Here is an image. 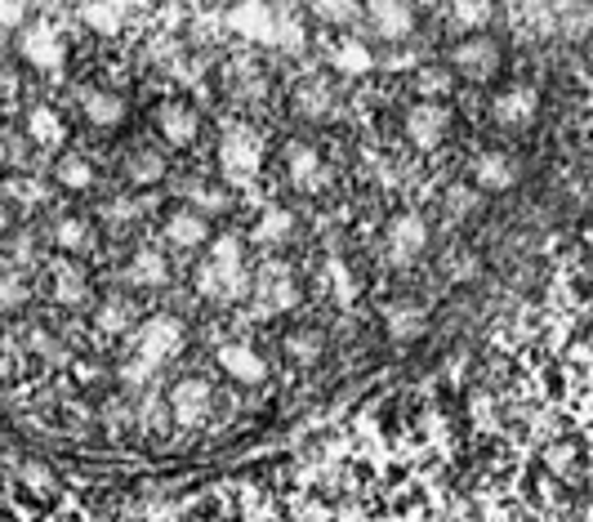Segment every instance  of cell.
Returning <instances> with one entry per match:
<instances>
[{
  "label": "cell",
  "instance_id": "8d00e7d4",
  "mask_svg": "<svg viewBox=\"0 0 593 522\" xmlns=\"http://www.w3.org/2000/svg\"><path fill=\"white\" fill-rule=\"evenodd\" d=\"M273 45H281V50H300V45H304V27H300V19H286V14H277Z\"/></svg>",
  "mask_w": 593,
  "mask_h": 522
},
{
  "label": "cell",
  "instance_id": "7bdbcfd3",
  "mask_svg": "<svg viewBox=\"0 0 593 522\" xmlns=\"http://www.w3.org/2000/svg\"><path fill=\"white\" fill-rule=\"evenodd\" d=\"M451 197H456V202H451V210H456V215H464V210H469V206L477 202V197L469 193V187H456V193H451Z\"/></svg>",
  "mask_w": 593,
  "mask_h": 522
},
{
  "label": "cell",
  "instance_id": "d4e9b609",
  "mask_svg": "<svg viewBox=\"0 0 593 522\" xmlns=\"http://www.w3.org/2000/svg\"><path fill=\"white\" fill-rule=\"evenodd\" d=\"M290 232H294V215H290L286 206H268V210L259 215V223H255V242L277 246V242H286Z\"/></svg>",
  "mask_w": 593,
  "mask_h": 522
},
{
  "label": "cell",
  "instance_id": "e0dca14e",
  "mask_svg": "<svg viewBox=\"0 0 593 522\" xmlns=\"http://www.w3.org/2000/svg\"><path fill=\"white\" fill-rule=\"evenodd\" d=\"M294 300H300V291H294L286 264H273V272L259 287V313H286V308H294Z\"/></svg>",
  "mask_w": 593,
  "mask_h": 522
},
{
  "label": "cell",
  "instance_id": "4fadbf2b",
  "mask_svg": "<svg viewBox=\"0 0 593 522\" xmlns=\"http://www.w3.org/2000/svg\"><path fill=\"white\" fill-rule=\"evenodd\" d=\"M219 366H223V375L237 379V385H259V379L268 375L264 357H259L251 344H223V349H219Z\"/></svg>",
  "mask_w": 593,
  "mask_h": 522
},
{
  "label": "cell",
  "instance_id": "1f68e13d",
  "mask_svg": "<svg viewBox=\"0 0 593 522\" xmlns=\"http://www.w3.org/2000/svg\"><path fill=\"white\" fill-rule=\"evenodd\" d=\"M326 277H330V291H335L339 304H353V300H358V277H353V268L343 264V259H330V264H326Z\"/></svg>",
  "mask_w": 593,
  "mask_h": 522
},
{
  "label": "cell",
  "instance_id": "ee69618b",
  "mask_svg": "<svg viewBox=\"0 0 593 522\" xmlns=\"http://www.w3.org/2000/svg\"><path fill=\"white\" fill-rule=\"evenodd\" d=\"M10 228V206H5V193H0V232Z\"/></svg>",
  "mask_w": 593,
  "mask_h": 522
},
{
  "label": "cell",
  "instance_id": "52a82bcc",
  "mask_svg": "<svg viewBox=\"0 0 593 522\" xmlns=\"http://www.w3.org/2000/svg\"><path fill=\"white\" fill-rule=\"evenodd\" d=\"M447 125H451V112L441 104H415L407 112V138L415 148H437L441 134H447Z\"/></svg>",
  "mask_w": 593,
  "mask_h": 522
},
{
  "label": "cell",
  "instance_id": "5bb4252c",
  "mask_svg": "<svg viewBox=\"0 0 593 522\" xmlns=\"http://www.w3.org/2000/svg\"><path fill=\"white\" fill-rule=\"evenodd\" d=\"M513 179H518V170H513V161L505 153H482L473 161V183L482 187V193H509Z\"/></svg>",
  "mask_w": 593,
  "mask_h": 522
},
{
  "label": "cell",
  "instance_id": "5b68a950",
  "mask_svg": "<svg viewBox=\"0 0 593 522\" xmlns=\"http://www.w3.org/2000/svg\"><path fill=\"white\" fill-rule=\"evenodd\" d=\"M424 246H428V223L420 215H398L388 223V259L398 268L415 264V255H424Z\"/></svg>",
  "mask_w": 593,
  "mask_h": 522
},
{
  "label": "cell",
  "instance_id": "e575fe53",
  "mask_svg": "<svg viewBox=\"0 0 593 522\" xmlns=\"http://www.w3.org/2000/svg\"><path fill=\"white\" fill-rule=\"evenodd\" d=\"M286 353L300 362H313L322 353V330H294V336H286Z\"/></svg>",
  "mask_w": 593,
  "mask_h": 522
},
{
  "label": "cell",
  "instance_id": "b9f144b4",
  "mask_svg": "<svg viewBox=\"0 0 593 522\" xmlns=\"http://www.w3.org/2000/svg\"><path fill=\"white\" fill-rule=\"evenodd\" d=\"M134 215H138L134 202H112V206H108V219H117V223H121V219H134Z\"/></svg>",
  "mask_w": 593,
  "mask_h": 522
},
{
  "label": "cell",
  "instance_id": "cb8c5ba5",
  "mask_svg": "<svg viewBox=\"0 0 593 522\" xmlns=\"http://www.w3.org/2000/svg\"><path fill=\"white\" fill-rule=\"evenodd\" d=\"M384 321H388V336L392 340H415L420 330H424V313L415 308V304H388V313H384Z\"/></svg>",
  "mask_w": 593,
  "mask_h": 522
},
{
  "label": "cell",
  "instance_id": "60d3db41",
  "mask_svg": "<svg viewBox=\"0 0 593 522\" xmlns=\"http://www.w3.org/2000/svg\"><path fill=\"white\" fill-rule=\"evenodd\" d=\"M589 23H593V19H589V10H576V14H571V19H567V23H562V32H567V36H576V40H580V36H584V32H589Z\"/></svg>",
  "mask_w": 593,
  "mask_h": 522
},
{
  "label": "cell",
  "instance_id": "7402d4cb",
  "mask_svg": "<svg viewBox=\"0 0 593 522\" xmlns=\"http://www.w3.org/2000/svg\"><path fill=\"white\" fill-rule=\"evenodd\" d=\"M27 134L36 138V144L55 148V144H63V134H68V130H63V117H59L55 108H45V104H40V108H32V112H27Z\"/></svg>",
  "mask_w": 593,
  "mask_h": 522
},
{
  "label": "cell",
  "instance_id": "d6a6232c",
  "mask_svg": "<svg viewBox=\"0 0 593 522\" xmlns=\"http://www.w3.org/2000/svg\"><path fill=\"white\" fill-rule=\"evenodd\" d=\"M59 183L72 187V193H85V187H94V166L85 157H63L59 161Z\"/></svg>",
  "mask_w": 593,
  "mask_h": 522
},
{
  "label": "cell",
  "instance_id": "7a4b0ae2",
  "mask_svg": "<svg viewBox=\"0 0 593 522\" xmlns=\"http://www.w3.org/2000/svg\"><path fill=\"white\" fill-rule=\"evenodd\" d=\"M451 68L469 81H486L500 72V45L491 36H464L451 45Z\"/></svg>",
  "mask_w": 593,
  "mask_h": 522
},
{
  "label": "cell",
  "instance_id": "7c38bea8",
  "mask_svg": "<svg viewBox=\"0 0 593 522\" xmlns=\"http://www.w3.org/2000/svg\"><path fill=\"white\" fill-rule=\"evenodd\" d=\"M157 130H161V138L170 148H187L196 138V130H202V121H196V112L183 108V104H161L157 108Z\"/></svg>",
  "mask_w": 593,
  "mask_h": 522
},
{
  "label": "cell",
  "instance_id": "f1b7e54d",
  "mask_svg": "<svg viewBox=\"0 0 593 522\" xmlns=\"http://www.w3.org/2000/svg\"><path fill=\"white\" fill-rule=\"evenodd\" d=\"M55 246H59V251H85V246H89V223L76 219V215L59 219V223H55Z\"/></svg>",
  "mask_w": 593,
  "mask_h": 522
},
{
  "label": "cell",
  "instance_id": "836d02e7",
  "mask_svg": "<svg viewBox=\"0 0 593 522\" xmlns=\"http://www.w3.org/2000/svg\"><path fill=\"white\" fill-rule=\"evenodd\" d=\"M94 326L104 330V336H125V330H130V308L121 300H108L104 308L94 313Z\"/></svg>",
  "mask_w": 593,
  "mask_h": 522
},
{
  "label": "cell",
  "instance_id": "d590c367",
  "mask_svg": "<svg viewBox=\"0 0 593 522\" xmlns=\"http://www.w3.org/2000/svg\"><path fill=\"white\" fill-rule=\"evenodd\" d=\"M23 304H27L23 272H0V308H23Z\"/></svg>",
  "mask_w": 593,
  "mask_h": 522
},
{
  "label": "cell",
  "instance_id": "4316f807",
  "mask_svg": "<svg viewBox=\"0 0 593 522\" xmlns=\"http://www.w3.org/2000/svg\"><path fill=\"white\" fill-rule=\"evenodd\" d=\"M55 300L68 308H76L85 300V277L72 264H55Z\"/></svg>",
  "mask_w": 593,
  "mask_h": 522
},
{
  "label": "cell",
  "instance_id": "ab89813d",
  "mask_svg": "<svg viewBox=\"0 0 593 522\" xmlns=\"http://www.w3.org/2000/svg\"><path fill=\"white\" fill-rule=\"evenodd\" d=\"M27 19V5H19V0H0V27H23Z\"/></svg>",
  "mask_w": 593,
  "mask_h": 522
},
{
  "label": "cell",
  "instance_id": "603a6c76",
  "mask_svg": "<svg viewBox=\"0 0 593 522\" xmlns=\"http://www.w3.org/2000/svg\"><path fill=\"white\" fill-rule=\"evenodd\" d=\"M125 179H130V183H138V187L161 183V179H166V157H161V153H153V148L134 153V157L125 161Z\"/></svg>",
  "mask_w": 593,
  "mask_h": 522
},
{
  "label": "cell",
  "instance_id": "8992f818",
  "mask_svg": "<svg viewBox=\"0 0 593 522\" xmlns=\"http://www.w3.org/2000/svg\"><path fill=\"white\" fill-rule=\"evenodd\" d=\"M366 23L375 27L379 40H407L415 32V5H407V0H375V5H366Z\"/></svg>",
  "mask_w": 593,
  "mask_h": 522
},
{
  "label": "cell",
  "instance_id": "74e56055",
  "mask_svg": "<svg viewBox=\"0 0 593 522\" xmlns=\"http://www.w3.org/2000/svg\"><path fill=\"white\" fill-rule=\"evenodd\" d=\"M5 193H10L19 206H40V202H45V187H40V183H32V179H14V183L5 187Z\"/></svg>",
  "mask_w": 593,
  "mask_h": 522
},
{
  "label": "cell",
  "instance_id": "f35d334b",
  "mask_svg": "<svg viewBox=\"0 0 593 522\" xmlns=\"http://www.w3.org/2000/svg\"><path fill=\"white\" fill-rule=\"evenodd\" d=\"M322 19H330V23H349L353 14H358V5H339V0H322V5H313Z\"/></svg>",
  "mask_w": 593,
  "mask_h": 522
},
{
  "label": "cell",
  "instance_id": "6da1fadb",
  "mask_svg": "<svg viewBox=\"0 0 593 522\" xmlns=\"http://www.w3.org/2000/svg\"><path fill=\"white\" fill-rule=\"evenodd\" d=\"M183 344H187V330H183L179 317H166V313L147 317L134 330V366H125V379H134V385H138V379H147V371L174 362L183 353Z\"/></svg>",
  "mask_w": 593,
  "mask_h": 522
},
{
  "label": "cell",
  "instance_id": "bcb514c9",
  "mask_svg": "<svg viewBox=\"0 0 593 522\" xmlns=\"http://www.w3.org/2000/svg\"><path fill=\"white\" fill-rule=\"evenodd\" d=\"M0 385H5V362H0Z\"/></svg>",
  "mask_w": 593,
  "mask_h": 522
},
{
  "label": "cell",
  "instance_id": "2e32d148",
  "mask_svg": "<svg viewBox=\"0 0 593 522\" xmlns=\"http://www.w3.org/2000/svg\"><path fill=\"white\" fill-rule=\"evenodd\" d=\"M166 242L179 246V251H196V246L210 242V223L202 215H192V210H174L166 219Z\"/></svg>",
  "mask_w": 593,
  "mask_h": 522
},
{
  "label": "cell",
  "instance_id": "484cf974",
  "mask_svg": "<svg viewBox=\"0 0 593 522\" xmlns=\"http://www.w3.org/2000/svg\"><path fill=\"white\" fill-rule=\"evenodd\" d=\"M81 19L98 36H117L125 27V5H108V0H98V5H81Z\"/></svg>",
  "mask_w": 593,
  "mask_h": 522
},
{
  "label": "cell",
  "instance_id": "8fae6325",
  "mask_svg": "<svg viewBox=\"0 0 593 522\" xmlns=\"http://www.w3.org/2000/svg\"><path fill=\"white\" fill-rule=\"evenodd\" d=\"M491 112H496L500 125H531L535 112H540V89L535 85H513V89L500 94Z\"/></svg>",
  "mask_w": 593,
  "mask_h": 522
},
{
  "label": "cell",
  "instance_id": "83f0119b",
  "mask_svg": "<svg viewBox=\"0 0 593 522\" xmlns=\"http://www.w3.org/2000/svg\"><path fill=\"white\" fill-rule=\"evenodd\" d=\"M187 202H192V215H202V219L228 210V193H223V187H210V183H192Z\"/></svg>",
  "mask_w": 593,
  "mask_h": 522
},
{
  "label": "cell",
  "instance_id": "277c9868",
  "mask_svg": "<svg viewBox=\"0 0 593 522\" xmlns=\"http://www.w3.org/2000/svg\"><path fill=\"white\" fill-rule=\"evenodd\" d=\"M23 59L40 72H59L63 68V36L49 19H36L23 27Z\"/></svg>",
  "mask_w": 593,
  "mask_h": 522
},
{
  "label": "cell",
  "instance_id": "44dd1931",
  "mask_svg": "<svg viewBox=\"0 0 593 522\" xmlns=\"http://www.w3.org/2000/svg\"><path fill=\"white\" fill-rule=\"evenodd\" d=\"M330 104H335V89L322 76H313L294 89V108H300V117H308V121H322L330 112Z\"/></svg>",
  "mask_w": 593,
  "mask_h": 522
},
{
  "label": "cell",
  "instance_id": "d6986e66",
  "mask_svg": "<svg viewBox=\"0 0 593 522\" xmlns=\"http://www.w3.org/2000/svg\"><path fill=\"white\" fill-rule=\"evenodd\" d=\"M125 277H130V287L157 291V287H166V281H170V264H166V255H161V251H138V255L130 259Z\"/></svg>",
  "mask_w": 593,
  "mask_h": 522
},
{
  "label": "cell",
  "instance_id": "9a60e30c",
  "mask_svg": "<svg viewBox=\"0 0 593 522\" xmlns=\"http://www.w3.org/2000/svg\"><path fill=\"white\" fill-rule=\"evenodd\" d=\"M81 112L98 130H117L125 121V99H121V94H112V89H89L81 99Z\"/></svg>",
  "mask_w": 593,
  "mask_h": 522
},
{
  "label": "cell",
  "instance_id": "4dcf8cb0",
  "mask_svg": "<svg viewBox=\"0 0 593 522\" xmlns=\"http://www.w3.org/2000/svg\"><path fill=\"white\" fill-rule=\"evenodd\" d=\"M210 264H215V268H241V264H245V246H241L237 232L215 236V242H210Z\"/></svg>",
  "mask_w": 593,
  "mask_h": 522
},
{
  "label": "cell",
  "instance_id": "3957f363",
  "mask_svg": "<svg viewBox=\"0 0 593 522\" xmlns=\"http://www.w3.org/2000/svg\"><path fill=\"white\" fill-rule=\"evenodd\" d=\"M219 166L228 174V183H251L255 170H259V144H255V134L251 130H228L223 134V144H219Z\"/></svg>",
  "mask_w": 593,
  "mask_h": 522
},
{
  "label": "cell",
  "instance_id": "9c48e42d",
  "mask_svg": "<svg viewBox=\"0 0 593 522\" xmlns=\"http://www.w3.org/2000/svg\"><path fill=\"white\" fill-rule=\"evenodd\" d=\"M286 174H290V183L300 187V193H317V187L326 183V161L308 144H290L286 148Z\"/></svg>",
  "mask_w": 593,
  "mask_h": 522
},
{
  "label": "cell",
  "instance_id": "f6af8a7d",
  "mask_svg": "<svg viewBox=\"0 0 593 522\" xmlns=\"http://www.w3.org/2000/svg\"><path fill=\"white\" fill-rule=\"evenodd\" d=\"M10 161V148H5V134H0V166H5Z\"/></svg>",
  "mask_w": 593,
  "mask_h": 522
},
{
  "label": "cell",
  "instance_id": "ba28073f",
  "mask_svg": "<svg viewBox=\"0 0 593 522\" xmlns=\"http://www.w3.org/2000/svg\"><path fill=\"white\" fill-rule=\"evenodd\" d=\"M170 411H174L179 424H202L210 415V385L196 375L179 379V385L170 389Z\"/></svg>",
  "mask_w": 593,
  "mask_h": 522
},
{
  "label": "cell",
  "instance_id": "f546056e",
  "mask_svg": "<svg viewBox=\"0 0 593 522\" xmlns=\"http://www.w3.org/2000/svg\"><path fill=\"white\" fill-rule=\"evenodd\" d=\"M415 89L424 94L420 104H437L441 94L451 89V68H420V72H415Z\"/></svg>",
  "mask_w": 593,
  "mask_h": 522
},
{
  "label": "cell",
  "instance_id": "ac0fdd59",
  "mask_svg": "<svg viewBox=\"0 0 593 522\" xmlns=\"http://www.w3.org/2000/svg\"><path fill=\"white\" fill-rule=\"evenodd\" d=\"M330 63H335V72H343V76H366V72H375L371 45L358 40V36H343L335 50H330Z\"/></svg>",
  "mask_w": 593,
  "mask_h": 522
},
{
  "label": "cell",
  "instance_id": "ffe728a7",
  "mask_svg": "<svg viewBox=\"0 0 593 522\" xmlns=\"http://www.w3.org/2000/svg\"><path fill=\"white\" fill-rule=\"evenodd\" d=\"M491 14H496V10H491L486 0H456L451 14H447V27H451L460 40H464V36H486Z\"/></svg>",
  "mask_w": 593,
  "mask_h": 522
},
{
  "label": "cell",
  "instance_id": "30bf717a",
  "mask_svg": "<svg viewBox=\"0 0 593 522\" xmlns=\"http://www.w3.org/2000/svg\"><path fill=\"white\" fill-rule=\"evenodd\" d=\"M228 27H232V32H241L245 40L273 45V32H277V14H273V5H259V0H245V5L228 10Z\"/></svg>",
  "mask_w": 593,
  "mask_h": 522
}]
</instances>
